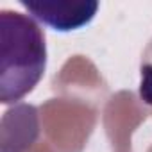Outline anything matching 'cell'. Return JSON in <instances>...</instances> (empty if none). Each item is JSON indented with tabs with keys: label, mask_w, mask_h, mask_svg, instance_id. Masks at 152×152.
Segmentation results:
<instances>
[{
	"label": "cell",
	"mask_w": 152,
	"mask_h": 152,
	"mask_svg": "<svg viewBox=\"0 0 152 152\" xmlns=\"http://www.w3.org/2000/svg\"><path fill=\"white\" fill-rule=\"evenodd\" d=\"M45 36L39 25L16 11L0 13V100L18 102L43 77Z\"/></svg>",
	"instance_id": "6da1fadb"
},
{
	"label": "cell",
	"mask_w": 152,
	"mask_h": 152,
	"mask_svg": "<svg viewBox=\"0 0 152 152\" xmlns=\"http://www.w3.org/2000/svg\"><path fill=\"white\" fill-rule=\"evenodd\" d=\"M38 20L56 31H75L90 23L99 9V2H50V0H22Z\"/></svg>",
	"instance_id": "7a4b0ae2"
},
{
	"label": "cell",
	"mask_w": 152,
	"mask_h": 152,
	"mask_svg": "<svg viewBox=\"0 0 152 152\" xmlns=\"http://www.w3.org/2000/svg\"><path fill=\"white\" fill-rule=\"evenodd\" d=\"M140 97L147 104L152 106V64L141 66V84H140Z\"/></svg>",
	"instance_id": "3957f363"
}]
</instances>
